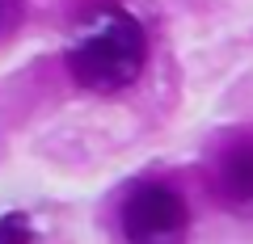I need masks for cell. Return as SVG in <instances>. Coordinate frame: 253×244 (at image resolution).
Wrapping results in <instances>:
<instances>
[{
    "label": "cell",
    "mask_w": 253,
    "mask_h": 244,
    "mask_svg": "<svg viewBox=\"0 0 253 244\" xmlns=\"http://www.w3.org/2000/svg\"><path fill=\"white\" fill-rule=\"evenodd\" d=\"M148 64V34L135 17L114 13L106 17L93 34L81 38V46L72 51L68 68L72 80L89 93H123L139 80Z\"/></svg>",
    "instance_id": "obj_1"
},
{
    "label": "cell",
    "mask_w": 253,
    "mask_h": 244,
    "mask_svg": "<svg viewBox=\"0 0 253 244\" xmlns=\"http://www.w3.org/2000/svg\"><path fill=\"white\" fill-rule=\"evenodd\" d=\"M123 240L126 244H186L190 207L173 185L144 181L123 202Z\"/></svg>",
    "instance_id": "obj_2"
},
{
    "label": "cell",
    "mask_w": 253,
    "mask_h": 244,
    "mask_svg": "<svg viewBox=\"0 0 253 244\" xmlns=\"http://www.w3.org/2000/svg\"><path fill=\"white\" fill-rule=\"evenodd\" d=\"M211 185L232 215H253V139H241L219 152L211 169Z\"/></svg>",
    "instance_id": "obj_3"
},
{
    "label": "cell",
    "mask_w": 253,
    "mask_h": 244,
    "mask_svg": "<svg viewBox=\"0 0 253 244\" xmlns=\"http://www.w3.org/2000/svg\"><path fill=\"white\" fill-rule=\"evenodd\" d=\"M26 21V0H0V42L13 38Z\"/></svg>",
    "instance_id": "obj_4"
},
{
    "label": "cell",
    "mask_w": 253,
    "mask_h": 244,
    "mask_svg": "<svg viewBox=\"0 0 253 244\" xmlns=\"http://www.w3.org/2000/svg\"><path fill=\"white\" fill-rule=\"evenodd\" d=\"M0 244H30V223H26V215H4L0 219Z\"/></svg>",
    "instance_id": "obj_5"
}]
</instances>
